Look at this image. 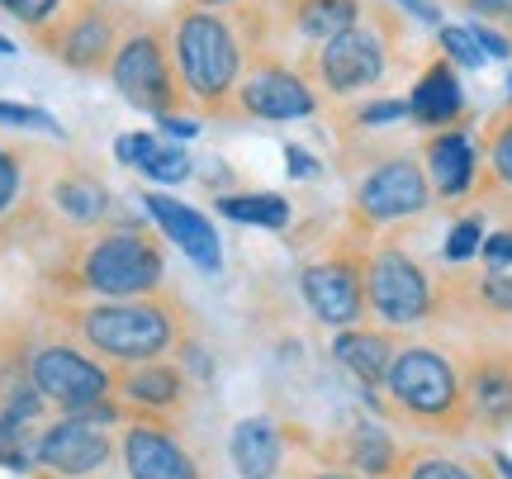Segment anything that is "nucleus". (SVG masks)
Masks as SVG:
<instances>
[{
  "instance_id": "1",
  "label": "nucleus",
  "mask_w": 512,
  "mask_h": 479,
  "mask_svg": "<svg viewBox=\"0 0 512 479\" xmlns=\"http://www.w3.org/2000/svg\"><path fill=\"white\" fill-rule=\"evenodd\" d=\"M72 332L81 347L105 356L110 366H138L157 361L185 342V309L176 295H138V299H95V304H67Z\"/></svg>"
},
{
  "instance_id": "2",
  "label": "nucleus",
  "mask_w": 512,
  "mask_h": 479,
  "mask_svg": "<svg viewBox=\"0 0 512 479\" xmlns=\"http://www.w3.org/2000/svg\"><path fill=\"white\" fill-rule=\"evenodd\" d=\"M171 57H176V76H181L185 95L204 114L228 119V100L247 72V43H242L238 24L223 10L190 5L171 19Z\"/></svg>"
},
{
  "instance_id": "3",
  "label": "nucleus",
  "mask_w": 512,
  "mask_h": 479,
  "mask_svg": "<svg viewBox=\"0 0 512 479\" xmlns=\"http://www.w3.org/2000/svg\"><path fill=\"white\" fill-rule=\"evenodd\" d=\"M166 280V257L157 238H147L143 228H105L86 238L67 261V290L95 299H138L157 295Z\"/></svg>"
},
{
  "instance_id": "4",
  "label": "nucleus",
  "mask_w": 512,
  "mask_h": 479,
  "mask_svg": "<svg viewBox=\"0 0 512 479\" xmlns=\"http://www.w3.org/2000/svg\"><path fill=\"white\" fill-rule=\"evenodd\" d=\"M384 394H389V408L399 418L427 427V432L460 437L470 427V413H465V375L437 347L394 351V366L384 375Z\"/></svg>"
},
{
  "instance_id": "5",
  "label": "nucleus",
  "mask_w": 512,
  "mask_h": 479,
  "mask_svg": "<svg viewBox=\"0 0 512 479\" xmlns=\"http://www.w3.org/2000/svg\"><path fill=\"white\" fill-rule=\"evenodd\" d=\"M110 81L133 110L152 114V119L176 114L185 100V86H181V76H176V57H171V34H162L157 24L128 29L119 38L114 62H110Z\"/></svg>"
},
{
  "instance_id": "6",
  "label": "nucleus",
  "mask_w": 512,
  "mask_h": 479,
  "mask_svg": "<svg viewBox=\"0 0 512 479\" xmlns=\"http://www.w3.org/2000/svg\"><path fill=\"white\" fill-rule=\"evenodd\" d=\"M366 309L384 328H413L437 314V280L418 257L384 242L366 252Z\"/></svg>"
},
{
  "instance_id": "7",
  "label": "nucleus",
  "mask_w": 512,
  "mask_h": 479,
  "mask_svg": "<svg viewBox=\"0 0 512 479\" xmlns=\"http://www.w3.org/2000/svg\"><path fill=\"white\" fill-rule=\"evenodd\" d=\"M24 370L43 394V404H53L57 413H86L114 399V370L76 342H43L24 356Z\"/></svg>"
},
{
  "instance_id": "8",
  "label": "nucleus",
  "mask_w": 512,
  "mask_h": 479,
  "mask_svg": "<svg viewBox=\"0 0 512 479\" xmlns=\"http://www.w3.org/2000/svg\"><path fill=\"white\" fill-rule=\"evenodd\" d=\"M299 295H304V304L313 309L318 323H328L337 332L356 328L370 314L366 309V252L361 247H337L332 257L304 266Z\"/></svg>"
},
{
  "instance_id": "9",
  "label": "nucleus",
  "mask_w": 512,
  "mask_h": 479,
  "mask_svg": "<svg viewBox=\"0 0 512 479\" xmlns=\"http://www.w3.org/2000/svg\"><path fill=\"white\" fill-rule=\"evenodd\" d=\"M427 209H432V181L418 157H389L370 166V176L356 185V200H351V214L361 228H389Z\"/></svg>"
},
{
  "instance_id": "10",
  "label": "nucleus",
  "mask_w": 512,
  "mask_h": 479,
  "mask_svg": "<svg viewBox=\"0 0 512 479\" xmlns=\"http://www.w3.org/2000/svg\"><path fill=\"white\" fill-rule=\"evenodd\" d=\"M38 43H43L62 67H72V72H81V76H95L114 62L119 24H114L105 0H76L67 15L53 19V24L38 34Z\"/></svg>"
},
{
  "instance_id": "11",
  "label": "nucleus",
  "mask_w": 512,
  "mask_h": 479,
  "mask_svg": "<svg viewBox=\"0 0 512 479\" xmlns=\"http://www.w3.org/2000/svg\"><path fill=\"white\" fill-rule=\"evenodd\" d=\"M318 110V95L304 81V72H294L285 62H256L247 67L233 91L228 114L238 119H261V124H294V119H309Z\"/></svg>"
},
{
  "instance_id": "12",
  "label": "nucleus",
  "mask_w": 512,
  "mask_h": 479,
  "mask_svg": "<svg viewBox=\"0 0 512 479\" xmlns=\"http://www.w3.org/2000/svg\"><path fill=\"white\" fill-rule=\"evenodd\" d=\"M389 72V43L375 24H351L347 34L328 38L323 48H313V76L332 95H356L380 86Z\"/></svg>"
},
{
  "instance_id": "13",
  "label": "nucleus",
  "mask_w": 512,
  "mask_h": 479,
  "mask_svg": "<svg viewBox=\"0 0 512 479\" xmlns=\"http://www.w3.org/2000/svg\"><path fill=\"white\" fill-rule=\"evenodd\" d=\"M110 456H114L110 427H95L81 413H57L34 442L38 470H48L57 479H91L110 465Z\"/></svg>"
},
{
  "instance_id": "14",
  "label": "nucleus",
  "mask_w": 512,
  "mask_h": 479,
  "mask_svg": "<svg viewBox=\"0 0 512 479\" xmlns=\"http://www.w3.org/2000/svg\"><path fill=\"white\" fill-rule=\"evenodd\" d=\"M114 399L124 404L128 418H152V423H176L190 408V375L181 361H138V366H114Z\"/></svg>"
},
{
  "instance_id": "15",
  "label": "nucleus",
  "mask_w": 512,
  "mask_h": 479,
  "mask_svg": "<svg viewBox=\"0 0 512 479\" xmlns=\"http://www.w3.org/2000/svg\"><path fill=\"white\" fill-rule=\"evenodd\" d=\"M119 461L128 479H209L200 456L176 437L171 423H152V418H128L119 432Z\"/></svg>"
},
{
  "instance_id": "16",
  "label": "nucleus",
  "mask_w": 512,
  "mask_h": 479,
  "mask_svg": "<svg viewBox=\"0 0 512 479\" xmlns=\"http://www.w3.org/2000/svg\"><path fill=\"white\" fill-rule=\"evenodd\" d=\"M143 209H147V219L162 228V238L181 247V257L195 261L204 276H219L223 271V238H219V228L204 219L195 204H181V200H171V195L147 190Z\"/></svg>"
},
{
  "instance_id": "17",
  "label": "nucleus",
  "mask_w": 512,
  "mask_h": 479,
  "mask_svg": "<svg viewBox=\"0 0 512 479\" xmlns=\"http://www.w3.org/2000/svg\"><path fill=\"white\" fill-rule=\"evenodd\" d=\"M465 413L470 427H512V351H479L465 366Z\"/></svg>"
},
{
  "instance_id": "18",
  "label": "nucleus",
  "mask_w": 512,
  "mask_h": 479,
  "mask_svg": "<svg viewBox=\"0 0 512 479\" xmlns=\"http://www.w3.org/2000/svg\"><path fill=\"white\" fill-rule=\"evenodd\" d=\"M422 171L432 181V195L441 200H460L470 195L479 181V148L465 129H437L422 143Z\"/></svg>"
},
{
  "instance_id": "19",
  "label": "nucleus",
  "mask_w": 512,
  "mask_h": 479,
  "mask_svg": "<svg viewBox=\"0 0 512 479\" xmlns=\"http://www.w3.org/2000/svg\"><path fill=\"white\" fill-rule=\"evenodd\" d=\"M460 114H465L460 76L446 57H437V62L413 81V91H408V119L422 124V129H456Z\"/></svg>"
},
{
  "instance_id": "20",
  "label": "nucleus",
  "mask_w": 512,
  "mask_h": 479,
  "mask_svg": "<svg viewBox=\"0 0 512 479\" xmlns=\"http://www.w3.org/2000/svg\"><path fill=\"white\" fill-rule=\"evenodd\" d=\"M114 157L124 166H133V171H143L147 181H162V185H181L195 176V162H190L176 143H166L162 133H152V129L124 133V138L114 143Z\"/></svg>"
},
{
  "instance_id": "21",
  "label": "nucleus",
  "mask_w": 512,
  "mask_h": 479,
  "mask_svg": "<svg viewBox=\"0 0 512 479\" xmlns=\"http://www.w3.org/2000/svg\"><path fill=\"white\" fill-rule=\"evenodd\" d=\"M394 342H389V332H375V328H342L337 337H332V356H337V366L351 370L356 380L366 389L384 385V375H389V366H394Z\"/></svg>"
},
{
  "instance_id": "22",
  "label": "nucleus",
  "mask_w": 512,
  "mask_h": 479,
  "mask_svg": "<svg viewBox=\"0 0 512 479\" xmlns=\"http://www.w3.org/2000/svg\"><path fill=\"white\" fill-rule=\"evenodd\" d=\"M337 456H342V470L356 479H399V470H408L399 442L384 427H370V423L351 427L347 437H342Z\"/></svg>"
},
{
  "instance_id": "23",
  "label": "nucleus",
  "mask_w": 512,
  "mask_h": 479,
  "mask_svg": "<svg viewBox=\"0 0 512 479\" xmlns=\"http://www.w3.org/2000/svg\"><path fill=\"white\" fill-rule=\"evenodd\" d=\"M48 204L62 223L72 228H95V223L110 219V190L105 181H95L91 171H62L53 185H48Z\"/></svg>"
},
{
  "instance_id": "24",
  "label": "nucleus",
  "mask_w": 512,
  "mask_h": 479,
  "mask_svg": "<svg viewBox=\"0 0 512 479\" xmlns=\"http://www.w3.org/2000/svg\"><path fill=\"white\" fill-rule=\"evenodd\" d=\"M280 456H285V442L271 418H242L228 437V461L242 479H271L280 470Z\"/></svg>"
},
{
  "instance_id": "25",
  "label": "nucleus",
  "mask_w": 512,
  "mask_h": 479,
  "mask_svg": "<svg viewBox=\"0 0 512 479\" xmlns=\"http://www.w3.org/2000/svg\"><path fill=\"white\" fill-rule=\"evenodd\" d=\"M351 24H361V0H290V29L313 48L347 34Z\"/></svg>"
},
{
  "instance_id": "26",
  "label": "nucleus",
  "mask_w": 512,
  "mask_h": 479,
  "mask_svg": "<svg viewBox=\"0 0 512 479\" xmlns=\"http://www.w3.org/2000/svg\"><path fill=\"white\" fill-rule=\"evenodd\" d=\"M219 214L233 223H247V228H271L280 233L285 223H290V200L285 195H275V190H256V195H219Z\"/></svg>"
},
{
  "instance_id": "27",
  "label": "nucleus",
  "mask_w": 512,
  "mask_h": 479,
  "mask_svg": "<svg viewBox=\"0 0 512 479\" xmlns=\"http://www.w3.org/2000/svg\"><path fill=\"white\" fill-rule=\"evenodd\" d=\"M470 280V304L494 318H512V271H484Z\"/></svg>"
},
{
  "instance_id": "28",
  "label": "nucleus",
  "mask_w": 512,
  "mask_h": 479,
  "mask_svg": "<svg viewBox=\"0 0 512 479\" xmlns=\"http://www.w3.org/2000/svg\"><path fill=\"white\" fill-rule=\"evenodd\" d=\"M489 181L512 190V114H503L494 129H489Z\"/></svg>"
},
{
  "instance_id": "29",
  "label": "nucleus",
  "mask_w": 512,
  "mask_h": 479,
  "mask_svg": "<svg viewBox=\"0 0 512 479\" xmlns=\"http://www.w3.org/2000/svg\"><path fill=\"white\" fill-rule=\"evenodd\" d=\"M441 48H446V62L451 67H484V48H479V38L470 24H446L441 29Z\"/></svg>"
},
{
  "instance_id": "30",
  "label": "nucleus",
  "mask_w": 512,
  "mask_h": 479,
  "mask_svg": "<svg viewBox=\"0 0 512 479\" xmlns=\"http://www.w3.org/2000/svg\"><path fill=\"white\" fill-rule=\"evenodd\" d=\"M479 247H484V219H479V214H465V219L446 233V261H451V266H465L470 257H479Z\"/></svg>"
},
{
  "instance_id": "31",
  "label": "nucleus",
  "mask_w": 512,
  "mask_h": 479,
  "mask_svg": "<svg viewBox=\"0 0 512 479\" xmlns=\"http://www.w3.org/2000/svg\"><path fill=\"white\" fill-rule=\"evenodd\" d=\"M0 124H5V129H29V133H53V138H62V124H57L48 110H38V105H10V100H0Z\"/></svg>"
},
{
  "instance_id": "32",
  "label": "nucleus",
  "mask_w": 512,
  "mask_h": 479,
  "mask_svg": "<svg viewBox=\"0 0 512 479\" xmlns=\"http://www.w3.org/2000/svg\"><path fill=\"white\" fill-rule=\"evenodd\" d=\"M19 195H24V157L15 148H5L0 143V219L5 214H15Z\"/></svg>"
},
{
  "instance_id": "33",
  "label": "nucleus",
  "mask_w": 512,
  "mask_h": 479,
  "mask_svg": "<svg viewBox=\"0 0 512 479\" xmlns=\"http://www.w3.org/2000/svg\"><path fill=\"white\" fill-rule=\"evenodd\" d=\"M403 479H489V475L475 470V465L446 461V456H418V461H408Z\"/></svg>"
},
{
  "instance_id": "34",
  "label": "nucleus",
  "mask_w": 512,
  "mask_h": 479,
  "mask_svg": "<svg viewBox=\"0 0 512 479\" xmlns=\"http://www.w3.org/2000/svg\"><path fill=\"white\" fill-rule=\"evenodd\" d=\"M62 5H67V0H0V10H5V15H15L19 24H29L34 34H43V29L53 24Z\"/></svg>"
},
{
  "instance_id": "35",
  "label": "nucleus",
  "mask_w": 512,
  "mask_h": 479,
  "mask_svg": "<svg viewBox=\"0 0 512 479\" xmlns=\"http://www.w3.org/2000/svg\"><path fill=\"white\" fill-rule=\"evenodd\" d=\"M399 119H408V100H375V105H361V110H356V124H366V129L399 124Z\"/></svg>"
},
{
  "instance_id": "36",
  "label": "nucleus",
  "mask_w": 512,
  "mask_h": 479,
  "mask_svg": "<svg viewBox=\"0 0 512 479\" xmlns=\"http://www.w3.org/2000/svg\"><path fill=\"white\" fill-rule=\"evenodd\" d=\"M479 257L489 261V271H508V266H512V228L489 233V238H484V247H479Z\"/></svg>"
},
{
  "instance_id": "37",
  "label": "nucleus",
  "mask_w": 512,
  "mask_h": 479,
  "mask_svg": "<svg viewBox=\"0 0 512 479\" xmlns=\"http://www.w3.org/2000/svg\"><path fill=\"white\" fill-rule=\"evenodd\" d=\"M470 29H475V38H479V48H484V57H512V34L494 29L489 19H475Z\"/></svg>"
},
{
  "instance_id": "38",
  "label": "nucleus",
  "mask_w": 512,
  "mask_h": 479,
  "mask_svg": "<svg viewBox=\"0 0 512 479\" xmlns=\"http://www.w3.org/2000/svg\"><path fill=\"white\" fill-rule=\"evenodd\" d=\"M157 129H162L166 138H195V133H200V119H190V114H162Z\"/></svg>"
},
{
  "instance_id": "39",
  "label": "nucleus",
  "mask_w": 512,
  "mask_h": 479,
  "mask_svg": "<svg viewBox=\"0 0 512 479\" xmlns=\"http://www.w3.org/2000/svg\"><path fill=\"white\" fill-rule=\"evenodd\" d=\"M465 10H475V15H484V19H503V24H512V0H465Z\"/></svg>"
},
{
  "instance_id": "40",
  "label": "nucleus",
  "mask_w": 512,
  "mask_h": 479,
  "mask_svg": "<svg viewBox=\"0 0 512 479\" xmlns=\"http://www.w3.org/2000/svg\"><path fill=\"white\" fill-rule=\"evenodd\" d=\"M285 162H290V176H299V181H309V176H318V162H313L304 148H285Z\"/></svg>"
},
{
  "instance_id": "41",
  "label": "nucleus",
  "mask_w": 512,
  "mask_h": 479,
  "mask_svg": "<svg viewBox=\"0 0 512 479\" xmlns=\"http://www.w3.org/2000/svg\"><path fill=\"white\" fill-rule=\"evenodd\" d=\"M403 10L413 19H422V24H441V10H437V0H399Z\"/></svg>"
},
{
  "instance_id": "42",
  "label": "nucleus",
  "mask_w": 512,
  "mask_h": 479,
  "mask_svg": "<svg viewBox=\"0 0 512 479\" xmlns=\"http://www.w3.org/2000/svg\"><path fill=\"white\" fill-rule=\"evenodd\" d=\"M494 465H498V475H503V479H512V456H503V451H498Z\"/></svg>"
},
{
  "instance_id": "43",
  "label": "nucleus",
  "mask_w": 512,
  "mask_h": 479,
  "mask_svg": "<svg viewBox=\"0 0 512 479\" xmlns=\"http://www.w3.org/2000/svg\"><path fill=\"white\" fill-rule=\"evenodd\" d=\"M190 5H204V10H223V5H238V0H190Z\"/></svg>"
},
{
  "instance_id": "44",
  "label": "nucleus",
  "mask_w": 512,
  "mask_h": 479,
  "mask_svg": "<svg viewBox=\"0 0 512 479\" xmlns=\"http://www.w3.org/2000/svg\"><path fill=\"white\" fill-rule=\"evenodd\" d=\"M313 479H356V475H347V470H318Z\"/></svg>"
},
{
  "instance_id": "45",
  "label": "nucleus",
  "mask_w": 512,
  "mask_h": 479,
  "mask_svg": "<svg viewBox=\"0 0 512 479\" xmlns=\"http://www.w3.org/2000/svg\"><path fill=\"white\" fill-rule=\"evenodd\" d=\"M0 57H15V43H10L5 34H0Z\"/></svg>"
},
{
  "instance_id": "46",
  "label": "nucleus",
  "mask_w": 512,
  "mask_h": 479,
  "mask_svg": "<svg viewBox=\"0 0 512 479\" xmlns=\"http://www.w3.org/2000/svg\"><path fill=\"white\" fill-rule=\"evenodd\" d=\"M34 479H57V475H48V470H43V475H34Z\"/></svg>"
},
{
  "instance_id": "47",
  "label": "nucleus",
  "mask_w": 512,
  "mask_h": 479,
  "mask_svg": "<svg viewBox=\"0 0 512 479\" xmlns=\"http://www.w3.org/2000/svg\"><path fill=\"white\" fill-rule=\"evenodd\" d=\"M508 95H512V81H508Z\"/></svg>"
}]
</instances>
